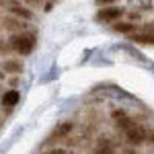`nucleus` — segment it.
I'll return each instance as SVG.
<instances>
[{
	"instance_id": "1",
	"label": "nucleus",
	"mask_w": 154,
	"mask_h": 154,
	"mask_svg": "<svg viewBox=\"0 0 154 154\" xmlns=\"http://www.w3.org/2000/svg\"><path fill=\"white\" fill-rule=\"evenodd\" d=\"M113 117H115L117 130L125 136V142L130 144V146L138 148V146H142V144L146 142L148 130L144 128V123H140L138 119L130 117V115H125L123 111H113Z\"/></svg>"
},
{
	"instance_id": "17",
	"label": "nucleus",
	"mask_w": 154,
	"mask_h": 154,
	"mask_svg": "<svg viewBox=\"0 0 154 154\" xmlns=\"http://www.w3.org/2000/svg\"><path fill=\"white\" fill-rule=\"evenodd\" d=\"M2 78H4V72H2V70H0V80H2Z\"/></svg>"
},
{
	"instance_id": "4",
	"label": "nucleus",
	"mask_w": 154,
	"mask_h": 154,
	"mask_svg": "<svg viewBox=\"0 0 154 154\" xmlns=\"http://www.w3.org/2000/svg\"><path fill=\"white\" fill-rule=\"evenodd\" d=\"M128 37H130V41L138 43V45H152L154 48V27L152 25H144L140 31L136 29V31Z\"/></svg>"
},
{
	"instance_id": "19",
	"label": "nucleus",
	"mask_w": 154,
	"mask_h": 154,
	"mask_svg": "<svg viewBox=\"0 0 154 154\" xmlns=\"http://www.w3.org/2000/svg\"><path fill=\"white\" fill-rule=\"evenodd\" d=\"M0 29H2V19H0Z\"/></svg>"
},
{
	"instance_id": "11",
	"label": "nucleus",
	"mask_w": 154,
	"mask_h": 154,
	"mask_svg": "<svg viewBox=\"0 0 154 154\" xmlns=\"http://www.w3.org/2000/svg\"><path fill=\"white\" fill-rule=\"evenodd\" d=\"M111 29L115 33H121V35H131L136 31V23H130V21H117V23L111 25Z\"/></svg>"
},
{
	"instance_id": "12",
	"label": "nucleus",
	"mask_w": 154,
	"mask_h": 154,
	"mask_svg": "<svg viewBox=\"0 0 154 154\" xmlns=\"http://www.w3.org/2000/svg\"><path fill=\"white\" fill-rule=\"evenodd\" d=\"M115 2H119V0H95L97 6H111V4H115Z\"/></svg>"
},
{
	"instance_id": "13",
	"label": "nucleus",
	"mask_w": 154,
	"mask_h": 154,
	"mask_svg": "<svg viewBox=\"0 0 154 154\" xmlns=\"http://www.w3.org/2000/svg\"><path fill=\"white\" fill-rule=\"evenodd\" d=\"M19 82H21V76H12L11 80H8V84H11V88H17V86H19Z\"/></svg>"
},
{
	"instance_id": "9",
	"label": "nucleus",
	"mask_w": 154,
	"mask_h": 154,
	"mask_svg": "<svg viewBox=\"0 0 154 154\" xmlns=\"http://www.w3.org/2000/svg\"><path fill=\"white\" fill-rule=\"evenodd\" d=\"M0 70L4 74H12V76H21V72L25 70L23 66V60H17V58H8L2 62V68Z\"/></svg>"
},
{
	"instance_id": "10",
	"label": "nucleus",
	"mask_w": 154,
	"mask_h": 154,
	"mask_svg": "<svg viewBox=\"0 0 154 154\" xmlns=\"http://www.w3.org/2000/svg\"><path fill=\"white\" fill-rule=\"evenodd\" d=\"M93 154H115V142H111L109 138L99 140V144L95 146Z\"/></svg>"
},
{
	"instance_id": "16",
	"label": "nucleus",
	"mask_w": 154,
	"mask_h": 154,
	"mask_svg": "<svg viewBox=\"0 0 154 154\" xmlns=\"http://www.w3.org/2000/svg\"><path fill=\"white\" fill-rule=\"evenodd\" d=\"M45 154H64V150H49V152H45Z\"/></svg>"
},
{
	"instance_id": "5",
	"label": "nucleus",
	"mask_w": 154,
	"mask_h": 154,
	"mask_svg": "<svg viewBox=\"0 0 154 154\" xmlns=\"http://www.w3.org/2000/svg\"><path fill=\"white\" fill-rule=\"evenodd\" d=\"M4 4H6V8H8V12H11L12 17L23 19V21H31L33 19V11L29 6L21 4V2H17V0H4Z\"/></svg>"
},
{
	"instance_id": "14",
	"label": "nucleus",
	"mask_w": 154,
	"mask_h": 154,
	"mask_svg": "<svg viewBox=\"0 0 154 154\" xmlns=\"http://www.w3.org/2000/svg\"><path fill=\"white\" fill-rule=\"evenodd\" d=\"M121 154H138V150H136V148L131 146V148H125V150H123Z\"/></svg>"
},
{
	"instance_id": "18",
	"label": "nucleus",
	"mask_w": 154,
	"mask_h": 154,
	"mask_svg": "<svg viewBox=\"0 0 154 154\" xmlns=\"http://www.w3.org/2000/svg\"><path fill=\"white\" fill-rule=\"evenodd\" d=\"M0 93H4V91H2V84H0Z\"/></svg>"
},
{
	"instance_id": "7",
	"label": "nucleus",
	"mask_w": 154,
	"mask_h": 154,
	"mask_svg": "<svg viewBox=\"0 0 154 154\" xmlns=\"http://www.w3.org/2000/svg\"><path fill=\"white\" fill-rule=\"evenodd\" d=\"M19 101H21V93H19L17 88H8V91H4L2 97H0L2 109H6V113H11L12 109L19 105Z\"/></svg>"
},
{
	"instance_id": "3",
	"label": "nucleus",
	"mask_w": 154,
	"mask_h": 154,
	"mask_svg": "<svg viewBox=\"0 0 154 154\" xmlns=\"http://www.w3.org/2000/svg\"><path fill=\"white\" fill-rule=\"evenodd\" d=\"M125 14V8L123 6H101L99 11H97L95 14V21L97 23H117V21H121V17Z\"/></svg>"
},
{
	"instance_id": "15",
	"label": "nucleus",
	"mask_w": 154,
	"mask_h": 154,
	"mask_svg": "<svg viewBox=\"0 0 154 154\" xmlns=\"http://www.w3.org/2000/svg\"><path fill=\"white\" fill-rule=\"evenodd\" d=\"M27 4H31V6H37V4H41V0H25Z\"/></svg>"
},
{
	"instance_id": "6",
	"label": "nucleus",
	"mask_w": 154,
	"mask_h": 154,
	"mask_svg": "<svg viewBox=\"0 0 154 154\" xmlns=\"http://www.w3.org/2000/svg\"><path fill=\"white\" fill-rule=\"evenodd\" d=\"M74 130V121H62L56 125V130L49 134L48 138V144H54V142H60V140H64V138H68Z\"/></svg>"
},
{
	"instance_id": "2",
	"label": "nucleus",
	"mask_w": 154,
	"mask_h": 154,
	"mask_svg": "<svg viewBox=\"0 0 154 154\" xmlns=\"http://www.w3.org/2000/svg\"><path fill=\"white\" fill-rule=\"evenodd\" d=\"M37 39H39V33L35 29H27V31H21V33H12L8 37V49L19 54V56H31L37 48Z\"/></svg>"
},
{
	"instance_id": "8",
	"label": "nucleus",
	"mask_w": 154,
	"mask_h": 154,
	"mask_svg": "<svg viewBox=\"0 0 154 154\" xmlns=\"http://www.w3.org/2000/svg\"><path fill=\"white\" fill-rule=\"evenodd\" d=\"M2 29L4 31H8V33H21V31H27V23H25L23 19H17V17H12V14H8V17H4L2 19Z\"/></svg>"
}]
</instances>
